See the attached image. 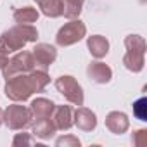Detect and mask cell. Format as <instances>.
<instances>
[{
	"label": "cell",
	"mask_w": 147,
	"mask_h": 147,
	"mask_svg": "<svg viewBox=\"0 0 147 147\" xmlns=\"http://www.w3.org/2000/svg\"><path fill=\"white\" fill-rule=\"evenodd\" d=\"M55 145L57 147H80L82 142L75 135H64V137H59L55 140Z\"/></svg>",
	"instance_id": "obj_18"
},
{
	"label": "cell",
	"mask_w": 147,
	"mask_h": 147,
	"mask_svg": "<svg viewBox=\"0 0 147 147\" xmlns=\"http://www.w3.org/2000/svg\"><path fill=\"white\" fill-rule=\"evenodd\" d=\"M40 12L35 7H21L14 12V21L18 24H33L38 21Z\"/></svg>",
	"instance_id": "obj_17"
},
{
	"label": "cell",
	"mask_w": 147,
	"mask_h": 147,
	"mask_svg": "<svg viewBox=\"0 0 147 147\" xmlns=\"http://www.w3.org/2000/svg\"><path fill=\"white\" fill-rule=\"evenodd\" d=\"M87 75L88 78L94 82V83H99V85H104V83H109L111 78H113V71L107 64L100 62V61H95V62H90L88 67H87Z\"/></svg>",
	"instance_id": "obj_10"
},
{
	"label": "cell",
	"mask_w": 147,
	"mask_h": 147,
	"mask_svg": "<svg viewBox=\"0 0 147 147\" xmlns=\"http://www.w3.org/2000/svg\"><path fill=\"white\" fill-rule=\"evenodd\" d=\"M73 125H76L82 131H92L97 126V116L94 111L78 106V109L73 113Z\"/></svg>",
	"instance_id": "obj_9"
},
{
	"label": "cell",
	"mask_w": 147,
	"mask_h": 147,
	"mask_svg": "<svg viewBox=\"0 0 147 147\" xmlns=\"http://www.w3.org/2000/svg\"><path fill=\"white\" fill-rule=\"evenodd\" d=\"M130 126V121H128V116L125 113H119V111H113L106 116V128L111 131V133H116V135H121L128 130Z\"/></svg>",
	"instance_id": "obj_12"
},
{
	"label": "cell",
	"mask_w": 147,
	"mask_h": 147,
	"mask_svg": "<svg viewBox=\"0 0 147 147\" xmlns=\"http://www.w3.org/2000/svg\"><path fill=\"white\" fill-rule=\"evenodd\" d=\"M147 100H145V97H142V99H138L135 104H133V114L140 119V121H147V113H145V109H147Z\"/></svg>",
	"instance_id": "obj_19"
},
{
	"label": "cell",
	"mask_w": 147,
	"mask_h": 147,
	"mask_svg": "<svg viewBox=\"0 0 147 147\" xmlns=\"http://www.w3.org/2000/svg\"><path fill=\"white\" fill-rule=\"evenodd\" d=\"M40 11L47 18H59L62 16V0H35Z\"/></svg>",
	"instance_id": "obj_16"
},
{
	"label": "cell",
	"mask_w": 147,
	"mask_h": 147,
	"mask_svg": "<svg viewBox=\"0 0 147 147\" xmlns=\"http://www.w3.org/2000/svg\"><path fill=\"white\" fill-rule=\"evenodd\" d=\"M50 119L55 126V130H69L73 126V109L69 106H55Z\"/></svg>",
	"instance_id": "obj_11"
},
{
	"label": "cell",
	"mask_w": 147,
	"mask_h": 147,
	"mask_svg": "<svg viewBox=\"0 0 147 147\" xmlns=\"http://www.w3.org/2000/svg\"><path fill=\"white\" fill-rule=\"evenodd\" d=\"M31 131H33L35 137H38L42 140H47V138H52L57 130H55V126H54L50 118H40V119H36L33 123Z\"/></svg>",
	"instance_id": "obj_15"
},
{
	"label": "cell",
	"mask_w": 147,
	"mask_h": 147,
	"mask_svg": "<svg viewBox=\"0 0 147 147\" xmlns=\"http://www.w3.org/2000/svg\"><path fill=\"white\" fill-rule=\"evenodd\" d=\"M12 145H35V138L31 137V133H18L12 140Z\"/></svg>",
	"instance_id": "obj_20"
},
{
	"label": "cell",
	"mask_w": 147,
	"mask_h": 147,
	"mask_svg": "<svg viewBox=\"0 0 147 147\" xmlns=\"http://www.w3.org/2000/svg\"><path fill=\"white\" fill-rule=\"evenodd\" d=\"M2 123H4V111L0 109V125H2Z\"/></svg>",
	"instance_id": "obj_23"
},
{
	"label": "cell",
	"mask_w": 147,
	"mask_h": 147,
	"mask_svg": "<svg viewBox=\"0 0 147 147\" xmlns=\"http://www.w3.org/2000/svg\"><path fill=\"white\" fill-rule=\"evenodd\" d=\"M54 107H55V104L52 100H49V99H43V97H38V99L31 100V104H30V111H31L33 118H36V119L50 118Z\"/></svg>",
	"instance_id": "obj_14"
},
{
	"label": "cell",
	"mask_w": 147,
	"mask_h": 147,
	"mask_svg": "<svg viewBox=\"0 0 147 147\" xmlns=\"http://www.w3.org/2000/svg\"><path fill=\"white\" fill-rule=\"evenodd\" d=\"M33 119V114L30 107L21 104H12L4 111V125L9 130H23L26 128Z\"/></svg>",
	"instance_id": "obj_7"
},
{
	"label": "cell",
	"mask_w": 147,
	"mask_h": 147,
	"mask_svg": "<svg viewBox=\"0 0 147 147\" xmlns=\"http://www.w3.org/2000/svg\"><path fill=\"white\" fill-rule=\"evenodd\" d=\"M140 2H142V4H144V2H145V0H140Z\"/></svg>",
	"instance_id": "obj_25"
},
{
	"label": "cell",
	"mask_w": 147,
	"mask_h": 147,
	"mask_svg": "<svg viewBox=\"0 0 147 147\" xmlns=\"http://www.w3.org/2000/svg\"><path fill=\"white\" fill-rule=\"evenodd\" d=\"M87 35V26L83 21L80 19H69V23H66L55 35V42L61 47H69L78 43L82 38H85Z\"/></svg>",
	"instance_id": "obj_4"
},
{
	"label": "cell",
	"mask_w": 147,
	"mask_h": 147,
	"mask_svg": "<svg viewBox=\"0 0 147 147\" xmlns=\"http://www.w3.org/2000/svg\"><path fill=\"white\" fill-rule=\"evenodd\" d=\"M131 142L137 145V147H144L147 144V130H137L133 135H131Z\"/></svg>",
	"instance_id": "obj_21"
},
{
	"label": "cell",
	"mask_w": 147,
	"mask_h": 147,
	"mask_svg": "<svg viewBox=\"0 0 147 147\" xmlns=\"http://www.w3.org/2000/svg\"><path fill=\"white\" fill-rule=\"evenodd\" d=\"M87 47H88L90 54H92L95 59H102V57H106L107 52H109V42H107V38L102 36V35H92V36H88Z\"/></svg>",
	"instance_id": "obj_13"
},
{
	"label": "cell",
	"mask_w": 147,
	"mask_h": 147,
	"mask_svg": "<svg viewBox=\"0 0 147 147\" xmlns=\"http://www.w3.org/2000/svg\"><path fill=\"white\" fill-rule=\"evenodd\" d=\"M33 57H35V64L38 69H45L54 64V61L57 59V50L54 45H49V43H36L35 49H33Z\"/></svg>",
	"instance_id": "obj_8"
},
{
	"label": "cell",
	"mask_w": 147,
	"mask_h": 147,
	"mask_svg": "<svg viewBox=\"0 0 147 147\" xmlns=\"http://www.w3.org/2000/svg\"><path fill=\"white\" fill-rule=\"evenodd\" d=\"M50 83V76L45 69H31L30 73H21L14 75L5 80V97L14 102H24L33 94L42 92Z\"/></svg>",
	"instance_id": "obj_1"
},
{
	"label": "cell",
	"mask_w": 147,
	"mask_h": 147,
	"mask_svg": "<svg viewBox=\"0 0 147 147\" xmlns=\"http://www.w3.org/2000/svg\"><path fill=\"white\" fill-rule=\"evenodd\" d=\"M36 40H38V31L33 24H16L0 35V50L9 55L21 50L26 43Z\"/></svg>",
	"instance_id": "obj_2"
},
{
	"label": "cell",
	"mask_w": 147,
	"mask_h": 147,
	"mask_svg": "<svg viewBox=\"0 0 147 147\" xmlns=\"http://www.w3.org/2000/svg\"><path fill=\"white\" fill-rule=\"evenodd\" d=\"M55 88L57 92H61L64 95V99L75 106H83L85 95H83V88L82 85L69 75H62L55 80Z\"/></svg>",
	"instance_id": "obj_6"
},
{
	"label": "cell",
	"mask_w": 147,
	"mask_h": 147,
	"mask_svg": "<svg viewBox=\"0 0 147 147\" xmlns=\"http://www.w3.org/2000/svg\"><path fill=\"white\" fill-rule=\"evenodd\" d=\"M35 57L31 52L28 50H19L14 57H11L7 61V64L4 66V78H11L14 75H21V73H30L31 69H35Z\"/></svg>",
	"instance_id": "obj_5"
},
{
	"label": "cell",
	"mask_w": 147,
	"mask_h": 147,
	"mask_svg": "<svg viewBox=\"0 0 147 147\" xmlns=\"http://www.w3.org/2000/svg\"><path fill=\"white\" fill-rule=\"evenodd\" d=\"M126 54L123 57V64L131 73H140L145 64V40L140 35H128L125 38Z\"/></svg>",
	"instance_id": "obj_3"
},
{
	"label": "cell",
	"mask_w": 147,
	"mask_h": 147,
	"mask_svg": "<svg viewBox=\"0 0 147 147\" xmlns=\"http://www.w3.org/2000/svg\"><path fill=\"white\" fill-rule=\"evenodd\" d=\"M7 61H9V55L0 50V69H4V66L7 64Z\"/></svg>",
	"instance_id": "obj_22"
},
{
	"label": "cell",
	"mask_w": 147,
	"mask_h": 147,
	"mask_svg": "<svg viewBox=\"0 0 147 147\" xmlns=\"http://www.w3.org/2000/svg\"><path fill=\"white\" fill-rule=\"evenodd\" d=\"M78 2H82V4H83V2H85V0H78Z\"/></svg>",
	"instance_id": "obj_24"
}]
</instances>
